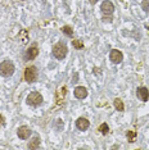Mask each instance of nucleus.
<instances>
[{
  "label": "nucleus",
  "instance_id": "obj_14",
  "mask_svg": "<svg viewBox=\"0 0 149 150\" xmlns=\"http://www.w3.org/2000/svg\"><path fill=\"white\" fill-rule=\"evenodd\" d=\"M99 131H100L103 135H107L108 131H109V127H108V125H106V123H101V125L99 126Z\"/></svg>",
  "mask_w": 149,
  "mask_h": 150
},
{
  "label": "nucleus",
  "instance_id": "obj_3",
  "mask_svg": "<svg viewBox=\"0 0 149 150\" xmlns=\"http://www.w3.org/2000/svg\"><path fill=\"white\" fill-rule=\"evenodd\" d=\"M0 72L3 76L9 77L14 73V64L11 60H4L3 63H0Z\"/></svg>",
  "mask_w": 149,
  "mask_h": 150
},
{
  "label": "nucleus",
  "instance_id": "obj_8",
  "mask_svg": "<svg viewBox=\"0 0 149 150\" xmlns=\"http://www.w3.org/2000/svg\"><path fill=\"white\" fill-rule=\"evenodd\" d=\"M31 129H30L27 126H22V127H19L18 128V131H17V135H18V137L19 139H22V140H27L31 136Z\"/></svg>",
  "mask_w": 149,
  "mask_h": 150
},
{
  "label": "nucleus",
  "instance_id": "obj_18",
  "mask_svg": "<svg viewBox=\"0 0 149 150\" xmlns=\"http://www.w3.org/2000/svg\"><path fill=\"white\" fill-rule=\"evenodd\" d=\"M3 125H4V118H3V115L0 114V127H1Z\"/></svg>",
  "mask_w": 149,
  "mask_h": 150
},
{
  "label": "nucleus",
  "instance_id": "obj_12",
  "mask_svg": "<svg viewBox=\"0 0 149 150\" xmlns=\"http://www.w3.org/2000/svg\"><path fill=\"white\" fill-rule=\"evenodd\" d=\"M40 146V139L39 137H33L28 144V149H37Z\"/></svg>",
  "mask_w": 149,
  "mask_h": 150
},
{
  "label": "nucleus",
  "instance_id": "obj_7",
  "mask_svg": "<svg viewBox=\"0 0 149 150\" xmlns=\"http://www.w3.org/2000/svg\"><path fill=\"white\" fill-rule=\"evenodd\" d=\"M109 59H111V62H112V63L118 64V63H121V62H122L123 55H122V53H121L120 50L113 49V50H112V52H111V54H109Z\"/></svg>",
  "mask_w": 149,
  "mask_h": 150
},
{
  "label": "nucleus",
  "instance_id": "obj_19",
  "mask_svg": "<svg viewBox=\"0 0 149 150\" xmlns=\"http://www.w3.org/2000/svg\"><path fill=\"white\" fill-rule=\"evenodd\" d=\"M96 1H98V0H90V3H91V4H95Z\"/></svg>",
  "mask_w": 149,
  "mask_h": 150
},
{
  "label": "nucleus",
  "instance_id": "obj_13",
  "mask_svg": "<svg viewBox=\"0 0 149 150\" xmlns=\"http://www.w3.org/2000/svg\"><path fill=\"white\" fill-rule=\"evenodd\" d=\"M114 107H116L117 110L123 112V103L121 99H116V100H114Z\"/></svg>",
  "mask_w": 149,
  "mask_h": 150
},
{
  "label": "nucleus",
  "instance_id": "obj_16",
  "mask_svg": "<svg viewBox=\"0 0 149 150\" xmlns=\"http://www.w3.org/2000/svg\"><path fill=\"white\" fill-rule=\"evenodd\" d=\"M62 31L66 33L67 36H72V33H73V31H72V28H71L70 26H64L63 28H62Z\"/></svg>",
  "mask_w": 149,
  "mask_h": 150
},
{
  "label": "nucleus",
  "instance_id": "obj_4",
  "mask_svg": "<svg viewBox=\"0 0 149 150\" xmlns=\"http://www.w3.org/2000/svg\"><path fill=\"white\" fill-rule=\"evenodd\" d=\"M25 80L27 81L28 83H32V82H35V81L37 80V69H36V67H28L26 69V72H25Z\"/></svg>",
  "mask_w": 149,
  "mask_h": 150
},
{
  "label": "nucleus",
  "instance_id": "obj_10",
  "mask_svg": "<svg viewBox=\"0 0 149 150\" xmlns=\"http://www.w3.org/2000/svg\"><path fill=\"white\" fill-rule=\"evenodd\" d=\"M136 95H138V98L140 99L141 101H147L148 99H149V91H148V88H147V87H144V86L138 87Z\"/></svg>",
  "mask_w": 149,
  "mask_h": 150
},
{
  "label": "nucleus",
  "instance_id": "obj_17",
  "mask_svg": "<svg viewBox=\"0 0 149 150\" xmlns=\"http://www.w3.org/2000/svg\"><path fill=\"white\" fill-rule=\"evenodd\" d=\"M72 44H73V46L77 47V49H82V42H81V41H76V40H74Z\"/></svg>",
  "mask_w": 149,
  "mask_h": 150
},
{
  "label": "nucleus",
  "instance_id": "obj_11",
  "mask_svg": "<svg viewBox=\"0 0 149 150\" xmlns=\"http://www.w3.org/2000/svg\"><path fill=\"white\" fill-rule=\"evenodd\" d=\"M74 96L77 99H85L87 96V90L84 86H77L74 88Z\"/></svg>",
  "mask_w": 149,
  "mask_h": 150
},
{
  "label": "nucleus",
  "instance_id": "obj_9",
  "mask_svg": "<svg viewBox=\"0 0 149 150\" xmlns=\"http://www.w3.org/2000/svg\"><path fill=\"white\" fill-rule=\"evenodd\" d=\"M90 126V122L87 121L85 117H80L79 119L76 121V127L80 129V131H86Z\"/></svg>",
  "mask_w": 149,
  "mask_h": 150
},
{
  "label": "nucleus",
  "instance_id": "obj_15",
  "mask_svg": "<svg viewBox=\"0 0 149 150\" xmlns=\"http://www.w3.org/2000/svg\"><path fill=\"white\" fill-rule=\"evenodd\" d=\"M141 8H143L144 12L149 13V0H143L141 1Z\"/></svg>",
  "mask_w": 149,
  "mask_h": 150
},
{
  "label": "nucleus",
  "instance_id": "obj_1",
  "mask_svg": "<svg viewBox=\"0 0 149 150\" xmlns=\"http://www.w3.org/2000/svg\"><path fill=\"white\" fill-rule=\"evenodd\" d=\"M67 52H68L67 46H66V44H63V42H58L53 46V55L59 60L64 59V57L67 55Z\"/></svg>",
  "mask_w": 149,
  "mask_h": 150
},
{
  "label": "nucleus",
  "instance_id": "obj_20",
  "mask_svg": "<svg viewBox=\"0 0 149 150\" xmlns=\"http://www.w3.org/2000/svg\"><path fill=\"white\" fill-rule=\"evenodd\" d=\"M147 28H148V30H149V26H148V27H147Z\"/></svg>",
  "mask_w": 149,
  "mask_h": 150
},
{
  "label": "nucleus",
  "instance_id": "obj_6",
  "mask_svg": "<svg viewBox=\"0 0 149 150\" xmlns=\"http://www.w3.org/2000/svg\"><path fill=\"white\" fill-rule=\"evenodd\" d=\"M37 54H39L37 45H36V44H32V45L27 49L25 58H26V60H32V59H35V58L37 57Z\"/></svg>",
  "mask_w": 149,
  "mask_h": 150
},
{
  "label": "nucleus",
  "instance_id": "obj_5",
  "mask_svg": "<svg viewBox=\"0 0 149 150\" xmlns=\"http://www.w3.org/2000/svg\"><path fill=\"white\" fill-rule=\"evenodd\" d=\"M100 9L104 16H111V14H113V12H114V5L112 4L109 0H106V1L101 3Z\"/></svg>",
  "mask_w": 149,
  "mask_h": 150
},
{
  "label": "nucleus",
  "instance_id": "obj_2",
  "mask_svg": "<svg viewBox=\"0 0 149 150\" xmlns=\"http://www.w3.org/2000/svg\"><path fill=\"white\" fill-rule=\"evenodd\" d=\"M26 100H27V104L31 105V107H39V105L43 103V96H41V94L37 93V91H32V93L28 94Z\"/></svg>",
  "mask_w": 149,
  "mask_h": 150
}]
</instances>
